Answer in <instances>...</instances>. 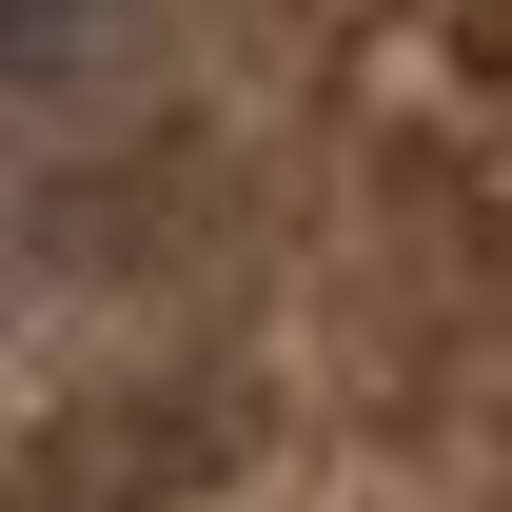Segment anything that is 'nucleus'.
Here are the masks:
<instances>
[{"label": "nucleus", "mask_w": 512, "mask_h": 512, "mask_svg": "<svg viewBox=\"0 0 512 512\" xmlns=\"http://www.w3.org/2000/svg\"><path fill=\"white\" fill-rule=\"evenodd\" d=\"M217 453H237V394L158 375V394H99V414H60L20 453V512H178Z\"/></svg>", "instance_id": "obj_1"}]
</instances>
